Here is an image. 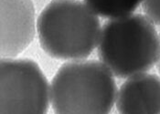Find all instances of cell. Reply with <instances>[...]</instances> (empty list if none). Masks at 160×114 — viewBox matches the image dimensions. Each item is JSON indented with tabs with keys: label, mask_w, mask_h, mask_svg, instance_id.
<instances>
[{
	"label": "cell",
	"mask_w": 160,
	"mask_h": 114,
	"mask_svg": "<svg viewBox=\"0 0 160 114\" xmlns=\"http://www.w3.org/2000/svg\"><path fill=\"white\" fill-rule=\"evenodd\" d=\"M143 10L148 18L160 26V0H143Z\"/></svg>",
	"instance_id": "8"
},
{
	"label": "cell",
	"mask_w": 160,
	"mask_h": 114,
	"mask_svg": "<svg viewBox=\"0 0 160 114\" xmlns=\"http://www.w3.org/2000/svg\"><path fill=\"white\" fill-rule=\"evenodd\" d=\"M115 103L122 114H160V77L144 72L127 78Z\"/></svg>",
	"instance_id": "6"
},
{
	"label": "cell",
	"mask_w": 160,
	"mask_h": 114,
	"mask_svg": "<svg viewBox=\"0 0 160 114\" xmlns=\"http://www.w3.org/2000/svg\"><path fill=\"white\" fill-rule=\"evenodd\" d=\"M97 49L101 62L113 76L127 78L157 65L160 37L147 16L132 13L102 26Z\"/></svg>",
	"instance_id": "1"
},
{
	"label": "cell",
	"mask_w": 160,
	"mask_h": 114,
	"mask_svg": "<svg viewBox=\"0 0 160 114\" xmlns=\"http://www.w3.org/2000/svg\"><path fill=\"white\" fill-rule=\"evenodd\" d=\"M143 0H84V3L96 15L115 18L132 14Z\"/></svg>",
	"instance_id": "7"
},
{
	"label": "cell",
	"mask_w": 160,
	"mask_h": 114,
	"mask_svg": "<svg viewBox=\"0 0 160 114\" xmlns=\"http://www.w3.org/2000/svg\"><path fill=\"white\" fill-rule=\"evenodd\" d=\"M116 95L113 74L92 59L64 63L50 83V103L58 114L109 113Z\"/></svg>",
	"instance_id": "3"
},
{
	"label": "cell",
	"mask_w": 160,
	"mask_h": 114,
	"mask_svg": "<svg viewBox=\"0 0 160 114\" xmlns=\"http://www.w3.org/2000/svg\"><path fill=\"white\" fill-rule=\"evenodd\" d=\"M50 86L36 61L4 58L0 63V114H45Z\"/></svg>",
	"instance_id": "4"
},
{
	"label": "cell",
	"mask_w": 160,
	"mask_h": 114,
	"mask_svg": "<svg viewBox=\"0 0 160 114\" xmlns=\"http://www.w3.org/2000/svg\"><path fill=\"white\" fill-rule=\"evenodd\" d=\"M36 32L32 0H0V54L15 58L30 45Z\"/></svg>",
	"instance_id": "5"
},
{
	"label": "cell",
	"mask_w": 160,
	"mask_h": 114,
	"mask_svg": "<svg viewBox=\"0 0 160 114\" xmlns=\"http://www.w3.org/2000/svg\"><path fill=\"white\" fill-rule=\"evenodd\" d=\"M159 37H160V34H159ZM157 67H158V72H159V74H160V55H159V58H158V63H157Z\"/></svg>",
	"instance_id": "9"
},
{
	"label": "cell",
	"mask_w": 160,
	"mask_h": 114,
	"mask_svg": "<svg viewBox=\"0 0 160 114\" xmlns=\"http://www.w3.org/2000/svg\"><path fill=\"white\" fill-rule=\"evenodd\" d=\"M98 17L80 0H52L37 21L39 44L49 56L58 59H83L98 45Z\"/></svg>",
	"instance_id": "2"
}]
</instances>
